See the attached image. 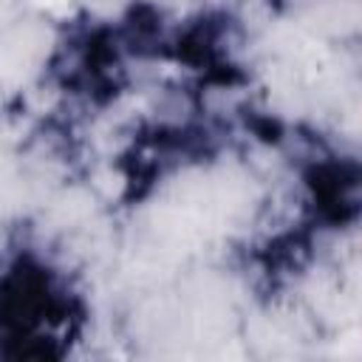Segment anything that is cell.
Returning <instances> with one entry per match:
<instances>
[{
  "instance_id": "obj_1",
  "label": "cell",
  "mask_w": 362,
  "mask_h": 362,
  "mask_svg": "<svg viewBox=\"0 0 362 362\" xmlns=\"http://www.w3.org/2000/svg\"><path fill=\"white\" fill-rule=\"evenodd\" d=\"M51 28L42 20H17L0 31V85L25 82L51 51Z\"/></svg>"
},
{
  "instance_id": "obj_2",
  "label": "cell",
  "mask_w": 362,
  "mask_h": 362,
  "mask_svg": "<svg viewBox=\"0 0 362 362\" xmlns=\"http://www.w3.org/2000/svg\"><path fill=\"white\" fill-rule=\"evenodd\" d=\"M359 3L356 0H322L311 6L308 25L322 37H351L359 28Z\"/></svg>"
},
{
  "instance_id": "obj_3",
  "label": "cell",
  "mask_w": 362,
  "mask_h": 362,
  "mask_svg": "<svg viewBox=\"0 0 362 362\" xmlns=\"http://www.w3.org/2000/svg\"><path fill=\"white\" fill-rule=\"evenodd\" d=\"M90 209H93V198L82 189H71L51 204V221L57 226H74V223H82L90 215Z\"/></svg>"
},
{
  "instance_id": "obj_4",
  "label": "cell",
  "mask_w": 362,
  "mask_h": 362,
  "mask_svg": "<svg viewBox=\"0 0 362 362\" xmlns=\"http://www.w3.org/2000/svg\"><path fill=\"white\" fill-rule=\"evenodd\" d=\"M20 187H23V173L17 170L14 158L0 153V209L17 201Z\"/></svg>"
},
{
  "instance_id": "obj_5",
  "label": "cell",
  "mask_w": 362,
  "mask_h": 362,
  "mask_svg": "<svg viewBox=\"0 0 362 362\" xmlns=\"http://www.w3.org/2000/svg\"><path fill=\"white\" fill-rule=\"evenodd\" d=\"M93 14H105V17H110V14H119L124 6H130V0H82Z\"/></svg>"
},
{
  "instance_id": "obj_6",
  "label": "cell",
  "mask_w": 362,
  "mask_h": 362,
  "mask_svg": "<svg viewBox=\"0 0 362 362\" xmlns=\"http://www.w3.org/2000/svg\"><path fill=\"white\" fill-rule=\"evenodd\" d=\"M0 107H3V85H0Z\"/></svg>"
}]
</instances>
